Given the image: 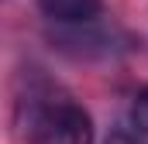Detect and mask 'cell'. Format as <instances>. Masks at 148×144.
Listing matches in <instances>:
<instances>
[{"label":"cell","mask_w":148,"mask_h":144,"mask_svg":"<svg viewBox=\"0 0 148 144\" xmlns=\"http://www.w3.org/2000/svg\"><path fill=\"white\" fill-rule=\"evenodd\" d=\"M131 120H134V127L141 130V134H148V86L134 96V107H131Z\"/></svg>","instance_id":"obj_3"},{"label":"cell","mask_w":148,"mask_h":144,"mask_svg":"<svg viewBox=\"0 0 148 144\" xmlns=\"http://www.w3.org/2000/svg\"><path fill=\"white\" fill-rule=\"evenodd\" d=\"M17 124L28 144H93V120L83 103L38 75L24 82L17 100Z\"/></svg>","instance_id":"obj_1"},{"label":"cell","mask_w":148,"mask_h":144,"mask_svg":"<svg viewBox=\"0 0 148 144\" xmlns=\"http://www.w3.org/2000/svg\"><path fill=\"white\" fill-rule=\"evenodd\" d=\"M103 144H138V137H131V134H124V130H117V134H110Z\"/></svg>","instance_id":"obj_4"},{"label":"cell","mask_w":148,"mask_h":144,"mask_svg":"<svg viewBox=\"0 0 148 144\" xmlns=\"http://www.w3.org/2000/svg\"><path fill=\"white\" fill-rule=\"evenodd\" d=\"M35 3L48 21H55L62 28L90 24L100 14V7H103V0H35Z\"/></svg>","instance_id":"obj_2"}]
</instances>
